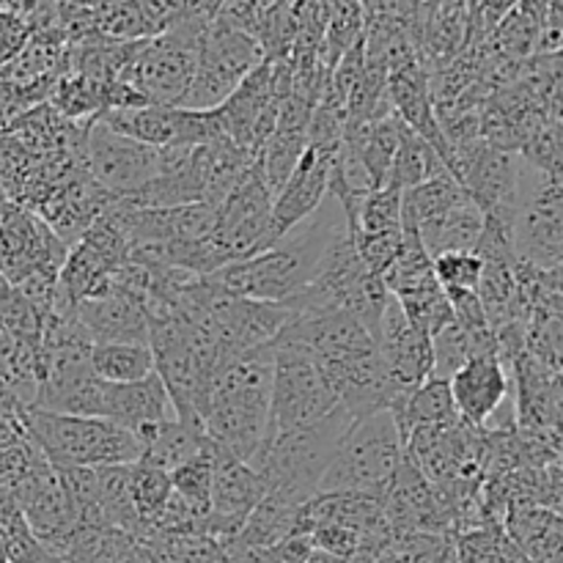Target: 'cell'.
I'll return each instance as SVG.
<instances>
[{"label": "cell", "mask_w": 563, "mask_h": 563, "mask_svg": "<svg viewBox=\"0 0 563 563\" xmlns=\"http://www.w3.org/2000/svg\"><path fill=\"white\" fill-rule=\"evenodd\" d=\"M344 229H350L344 209L328 192L311 218L286 231L267 251L236 258V262L218 269L212 278L234 295L247 297V300L280 302L284 306L317 278L330 242Z\"/></svg>", "instance_id": "cell-1"}, {"label": "cell", "mask_w": 563, "mask_h": 563, "mask_svg": "<svg viewBox=\"0 0 563 563\" xmlns=\"http://www.w3.org/2000/svg\"><path fill=\"white\" fill-rule=\"evenodd\" d=\"M269 388H273V346H253L234 352L220 366L203 410V434L234 454L251 462L267 440Z\"/></svg>", "instance_id": "cell-2"}, {"label": "cell", "mask_w": 563, "mask_h": 563, "mask_svg": "<svg viewBox=\"0 0 563 563\" xmlns=\"http://www.w3.org/2000/svg\"><path fill=\"white\" fill-rule=\"evenodd\" d=\"M350 427V412L339 405L322 421L264 440L247 465L262 476L267 495L300 509L319 495V484Z\"/></svg>", "instance_id": "cell-3"}, {"label": "cell", "mask_w": 563, "mask_h": 563, "mask_svg": "<svg viewBox=\"0 0 563 563\" xmlns=\"http://www.w3.org/2000/svg\"><path fill=\"white\" fill-rule=\"evenodd\" d=\"M22 427L38 454L55 467H104L132 465L141 460L135 434L104 418L60 416V412L25 410Z\"/></svg>", "instance_id": "cell-4"}, {"label": "cell", "mask_w": 563, "mask_h": 563, "mask_svg": "<svg viewBox=\"0 0 563 563\" xmlns=\"http://www.w3.org/2000/svg\"><path fill=\"white\" fill-rule=\"evenodd\" d=\"M405 456V440L390 410L357 418L346 429L322 484V493H361L383 500Z\"/></svg>", "instance_id": "cell-5"}, {"label": "cell", "mask_w": 563, "mask_h": 563, "mask_svg": "<svg viewBox=\"0 0 563 563\" xmlns=\"http://www.w3.org/2000/svg\"><path fill=\"white\" fill-rule=\"evenodd\" d=\"M207 27L209 22L196 16H179L168 31L141 42L121 82H126L146 104L179 108L196 75L198 47Z\"/></svg>", "instance_id": "cell-6"}, {"label": "cell", "mask_w": 563, "mask_h": 563, "mask_svg": "<svg viewBox=\"0 0 563 563\" xmlns=\"http://www.w3.org/2000/svg\"><path fill=\"white\" fill-rule=\"evenodd\" d=\"M262 60L264 49L256 36L212 20L203 33L201 47H198L196 75H192L179 108L198 110V113L220 108Z\"/></svg>", "instance_id": "cell-7"}, {"label": "cell", "mask_w": 563, "mask_h": 563, "mask_svg": "<svg viewBox=\"0 0 563 563\" xmlns=\"http://www.w3.org/2000/svg\"><path fill=\"white\" fill-rule=\"evenodd\" d=\"M511 240L520 262L542 269L563 264V187L561 176L526 163L517 196Z\"/></svg>", "instance_id": "cell-8"}, {"label": "cell", "mask_w": 563, "mask_h": 563, "mask_svg": "<svg viewBox=\"0 0 563 563\" xmlns=\"http://www.w3.org/2000/svg\"><path fill=\"white\" fill-rule=\"evenodd\" d=\"M273 346V388H269L267 440L308 427L339 407L322 368L300 352Z\"/></svg>", "instance_id": "cell-9"}, {"label": "cell", "mask_w": 563, "mask_h": 563, "mask_svg": "<svg viewBox=\"0 0 563 563\" xmlns=\"http://www.w3.org/2000/svg\"><path fill=\"white\" fill-rule=\"evenodd\" d=\"M82 165L88 176L113 198H132L137 190L157 179L163 165V148L146 146L121 132L110 130L104 121L93 119L82 143Z\"/></svg>", "instance_id": "cell-10"}, {"label": "cell", "mask_w": 563, "mask_h": 563, "mask_svg": "<svg viewBox=\"0 0 563 563\" xmlns=\"http://www.w3.org/2000/svg\"><path fill=\"white\" fill-rule=\"evenodd\" d=\"M269 214H273V190L256 159L236 181L234 190L214 209V229L209 240L225 264L262 251L267 240Z\"/></svg>", "instance_id": "cell-11"}, {"label": "cell", "mask_w": 563, "mask_h": 563, "mask_svg": "<svg viewBox=\"0 0 563 563\" xmlns=\"http://www.w3.org/2000/svg\"><path fill=\"white\" fill-rule=\"evenodd\" d=\"M269 344L300 352V355L311 357L317 366L374 350L372 333L355 317L335 311V308L291 313Z\"/></svg>", "instance_id": "cell-12"}, {"label": "cell", "mask_w": 563, "mask_h": 563, "mask_svg": "<svg viewBox=\"0 0 563 563\" xmlns=\"http://www.w3.org/2000/svg\"><path fill=\"white\" fill-rule=\"evenodd\" d=\"M212 445V493H209V515L203 520V537L214 542H229L240 533L258 500L267 495L262 476L247 462Z\"/></svg>", "instance_id": "cell-13"}, {"label": "cell", "mask_w": 563, "mask_h": 563, "mask_svg": "<svg viewBox=\"0 0 563 563\" xmlns=\"http://www.w3.org/2000/svg\"><path fill=\"white\" fill-rule=\"evenodd\" d=\"M374 346H377L379 361H383L385 374H388L390 385H394L399 399L432 377V339L407 322L405 311H401L394 297H388V302H385Z\"/></svg>", "instance_id": "cell-14"}, {"label": "cell", "mask_w": 563, "mask_h": 563, "mask_svg": "<svg viewBox=\"0 0 563 563\" xmlns=\"http://www.w3.org/2000/svg\"><path fill=\"white\" fill-rule=\"evenodd\" d=\"M16 504L33 537L44 544L53 555L60 553L66 539L77 528L71 506L66 500L64 484L58 471L44 460L42 454L31 465V471L16 482Z\"/></svg>", "instance_id": "cell-15"}, {"label": "cell", "mask_w": 563, "mask_h": 563, "mask_svg": "<svg viewBox=\"0 0 563 563\" xmlns=\"http://www.w3.org/2000/svg\"><path fill=\"white\" fill-rule=\"evenodd\" d=\"M333 154L328 148L308 146L302 152L300 163L291 170L289 179L280 185V190L273 196V214H269V229L267 240H264L262 251H267L275 240L300 225L302 220L311 218L319 209V203L328 196V181H330V163Z\"/></svg>", "instance_id": "cell-16"}, {"label": "cell", "mask_w": 563, "mask_h": 563, "mask_svg": "<svg viewBox=\"0 0 563 563\" xmlns=\"http://www.w3.org/2000/svg\"><path fill=\"white\" fill-rule=\"evenodd\" d=\"M449 390L456 416L467 427H487L498 412L515 407V401H509V368L498 355H478L456 368L449 377Z\"/></svg>", "instance_id": "cell-17"}, {"label": "cell", "mask_w": 563, "mask_h": 563, "mask_svg": "<svg viewBox=\"0 0 563 563\" xmlns=\"http://www.w3.org/2000/svg\"><path fill=\"white\" fill-rule=\"evenodd\" d=\"M322 374L328 377L339 405L350 412L352 421L374 416L379 410H388L399 396L385 374L383 361L377 355V346L372 352L341 357L335 363H324Z\"/></svg>", "instance_id": "cell-18"}, {"label": "cell", "mask_w": 563, "mask_h": 563, "mask_svg": "<svg viewBox=\"0 0 563 563\" xmlns=\"http://www.w3.org/2000/svg\"><path fill=\"white\" fill-rule=\"evenodd\" d=\"M75 317L91 344H104V341L148 344L146 302L115 284L99 297L75 302Z\"/></svg>", "instance_id": "cell-19"}, {"label": "cell", "mask_w": 563, "mask_h": 563, "mask_svg": "<svg viewBox=\"0 0 563 563\" xmlns=\"http://www.w3.org/2000/svg\"><path fill=\"white\" fill-rule=\"evenodd\" d=\"M104 421L115 423V427L126 429L135 434L137 445L141 440L152 432L159 423L176 418L174 405L168 399V390L159 383L157 374L135 379V383L124 385H110L104 388V405H102Z\"/></svg>", "instance_id": "cell-20"}, {"label": "cell", "mask_w": 563, "mask_h": 563, "mask_svg": "<svg viewBox=\"0 0 563 563\" xmlns=\"http://www.w3.org/2000/svg\"><path fill=\"white\" fill-rule=\"evenodd\" d=\"M504 531L528 563H563L561 511L537 504H511Z\"/></svg>", "instance_id": "cell-21"}, {"label": "cell", "mask_w": 563, "mask_h": 563, "mask_svg": "<svg viewBox=\"0 0 563 563\" xmlns=\"http://www.w3.org/2000/svg\"><path fill=\"white\" fill-rule=\"evenodd\" d=\"M388 410L390 416H394L405 443L407 438H410L412 429L438 427V423H449L460 418L456 416L454 399H451L449 379H440V377H429L427 383L418 385L416 390H410L407 396L396 399Z\"/></svg>", "instance_id": "cell-22"}, {"label": "cell", "mask_w": 563, "mask_h": 563, "mask_svg": "<svg viewBox=\"0 0 563 563\" xmlns=\"http://www.w3.org/2000/svg\"><path fill=\"white\" fill-rule=\"evenodd\" d=\"M416 231L432 258L443 256V253L476 251L484 231V212L473 203V198H467L460 207L445 212L443 218L429 220V223L418 225Z\"/></svg>", "instance_id": "cell-23"}, {"label": "cell", "mask_w": 563, "mask_h": 563, "mask_svg": "<svg viewBox=\"0 0 563 563\" xmlns=\"http://www.w3.org/2000/svg\"><path fill=\"white\" fill-rule=\"evenodd\" d=\"M203 449H207V434L201 427L170 418L141 440V462H148L165 473H174L176 467L190 462Z\"/></svg>", "instance_id": "cell-24"}, {"label": "cell", "mask_w": 563, "mask_h": 563, "mask_svg": "<svg viewBox=\"0 0 563 563\" xmlns=\"http://www.w3.org/2000/svg\"><path fill=\"white\" fill-rule=\"evenodd\" d=\"M467 198L471 196L462 187V181L445 170V174L432 176V179L421 181V185L401 190V225L418 229V225L429 223V220L443 218L445 212L460 207Z\"/></svg>", "instance_id": "cell-25"}, {"label": "cell", "mask_w": 563, "mask_h": 563, "mask_svg": "<svg viewBox=\"0 0 563 563\" xmlns=\"http://www.w3.org/2000/svg\"><path fill=\"white\" fill-rule=\"evenodd\" d=\"M88 363H91V372L110 385L135 383V379L148 377L154 372V357L148 344H135V341L91 344Z\"/></svg>", "instance_id": "cell-26"}, {"label": "cell", "mask_w": 563, "mask_h": 563, "mask_svg": "<svg viewBox=\"0 0 563 563\" xmlns=\"http://www.w3.org/2000/svg\"><path fill=\"white\" fill-rule=\"evenodd\" d=\"M297 515H300L297 506L284 504V500L273 498V495H264L256 504V509L242 522L240 533L234 539L247 544V548L269 550L297 531Z\"/></svg>", "instance_id": "cell-27"}, {"label": "cell", "mask_w": 563, "mask_h": 563, "mask_svg": "<svg viewBox=\"0 0 563 563\" xmlns=\"http://www.w3.org/2000/svg\"><path fill=\"white\" fill-rule=\"evenodd\" d=\"M445 170L449 168H445L443 157L434 152L432 143H427L421 135H416L410 126L401 124L399 148H396L394 165H390V176L385 185H394L399 187V190H407V187L421 185V181L445 174Z\"/></svg>", "instance_id": "cell-28"}, {"label": "cell", "mask_w": 563, "mask_h": 563, "mask_svg": "<svg viewBox=\"0 0 563 563\" xmlns=\"http://www.w3.org/2000/svg\"><path fill=\"white\" fill-rule=\"evenodd\" d=\"M170 493V473L159 471V467L148 465V462H132L130 465V498L132 509H135L137 526H141V537L152 528V522L157 520L159 511L168 504ZM137 537V539H141Z\"/></svg>", "instance_id": "cell-29"}, {"label": "cell", "mask_w": 563, "mask_h": 563, "mask_svg": "<svg viewBox=\"0 0 563 563\" xmlns=\"http://www.w3.org/2000/svg\"><path fill=\"white\" fill-rule=\"evenodd\" d=\"M456 563H528L517 544L506 537L504 526H482L456 533Z\"/></svg>", "instance_id": "cell-30"}, {"label": "cell", "mask_w": 563, "mask_h": 563, "mask_svg": "<svg viewBox=\"0 0 563 563\" xmlns=\"http://www.w3.org/2000/svg\"><path fill=\"white\" fill-rule=\"evenodd\" d=\"M352 236L366 234H396L401 231V190L383 185L363 198L355 220L350 225Z\"/></svg>", "instance_id": "cell-31"}, {"label": "cell", "mask_w": 563, "mask_h": 563, "mask_svg": "<svg viewBox=\"0 0 563 563\" xmlns=\"http://www.w3.org/2000/svg\"><path fill=\"white\" fill-rule=\"evenodd\" d=\"M170 487H174V493L201 517V522L207 520L209 493H212V445H209V438L207 449H203L201 454L192 456L190 462H185V465L176 467V471L170 473Z\"/></svg>", "instance_id": "cell-32"}, {"label": "cell", "mask_w": 563, "mask_h": 563, "mask_svg": "<svg viewBox=\"0 0 563 563\" xmlns=\"http://www.w3.org/2000/svg\"><path fill=\"white\" fill-rule=\"evenodd\" d=\"M434 275L438 284L443 286L445 297L467 295V291H478V280H482V256L476 251H456L434 256Z\"/></svg>", "instance_id": "cell-33"}, {"label": "cell", "mask_w": 563, "mask_h": 563, "mask_svg": "<svg viewBox=\"0 0 563 563\" xmlns=\"http://www.w3.org/2000/svg\"><path fill=\"white\" fill-rule=\"evenodd\" d=\"M449 539L443 533H401L374 563H438Z\"/></svg>", "instance_id": "cell-34"}, {"label": "cell", "mask_w": 563, "mask_h": 563, "mask_svg": "<svg viewBox=\"0 0 563 563\" xmlns=\"http://www.w3.org/2000/svg\"><path fill=\"white\" fill-rule=\"evenodd\" d=\"M33 27L22 14L11 9H0V69L9 66L31 38Z\"/></svg>", "instance_id": "cell-35"}, {"label": "cell", "mask_w": 563, "mask_h": 563, "mask_svg": "<svg viewBox=\"0 0 563 563\" xmlns=\"http://www.w3.org/2000/svg\"><path fill=\"white\" fill-rule=\"evenodd\" d=\"M311 550L313 544L308 539V533H291L284 542L267 550V563H306Z\"/></svg>", "instance_id": "cell-36"}, {"label": "cell", "mask_w": 563, "mask_h": 563, "mask_svg": "<svg viewBox=\"0 0 563 563\" xmlns=\"http://www.w3.org/2000/svg\"><path fill=\"white\" fill-rule=\"evenodd\" d=\"M306 563H346V561L344 559H335V555L322 553V550H311V555H308Z\"/></svg>", "instance_id": "cell-37"}, {"label": "cell", "mask_w": 563, "mask_h": 563, "mask_svg": "<svg viewBox=\"0 0 563 563\" xmlns=\"http://www.w3.org/2000/svg\"><path fill=\"white\" fill-rule=\"evenodd\" d=\"M0 201H5V196H3V192H0Z\"/></svg>", "instance_id": "cell-38"}]
</instances>
